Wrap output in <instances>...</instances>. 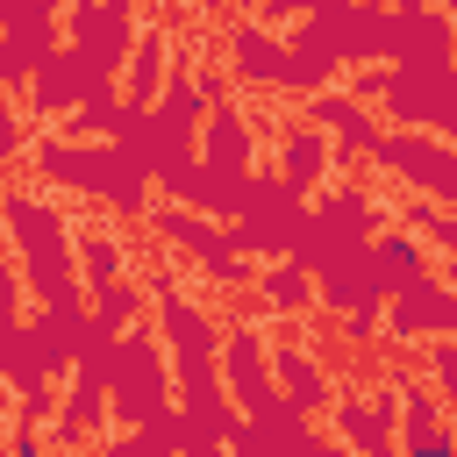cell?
<instances>
[{"instance_id":"1","label":"cell","mask_w":457,"mask_h":457,"mask_svg":"<svg viewBox=\"0 0 457 457\" xmlns=\"http://www.w3.org/2000/svg\"><path fill=\"white\" fill-rule=\"evenodd\" d=\"M307 286H300V271H271V300H300Z\"/></svg>"},{"instance_id":"2","label":"cell","mask_w":457,"mask_h":457,"mask_svg":"<svg viewBox=\"0 0 457 457\" xmlns=\"http://www.w3.org/2000/svg\"><path fill=\"white\" fill-rule=\"evenodd\" d=\"M450 7H457V0H450Z\"/></svg>"}]
</instances>
